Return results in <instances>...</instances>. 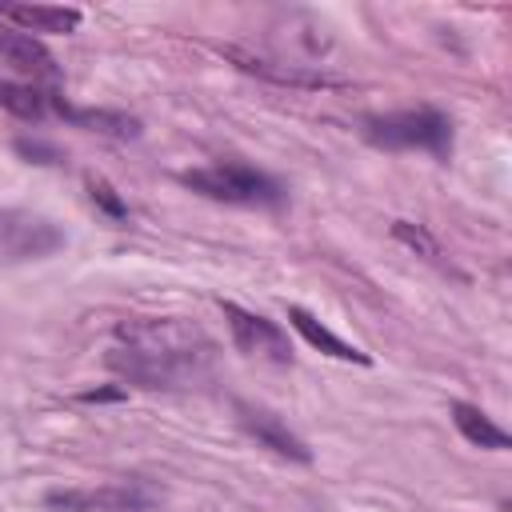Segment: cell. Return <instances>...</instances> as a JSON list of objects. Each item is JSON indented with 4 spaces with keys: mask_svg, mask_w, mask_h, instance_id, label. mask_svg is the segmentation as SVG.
<instances>
[{
    "mask_svg": "<svg viewBox=\"0 0 512 512\" xmlns=\"http://www.w3.org/2000/svg\"><path fill=\"white\" fill-rule=\"evenodd\" d=\"M212 340L180 316H140L116 324L108 368L140 388H184L212 364Z\"/></svg>",
    "mask_w": 512,
    "mask_h": 512,
    "instance_id": "cell-1",
    "label": "cell"
},
{
    "mask_svg": "<svg viewBox=\"0 0 512 512\" xmlns=\"http://www.w3.org/2000/svg\"><path fill=\"white\" fill-rule=\"evenodd\" d=\"M364 136L380 148H424L432 156L452 152V120L436 108H404L388 116H368Z\"/></svg>",
    "mask_w": 512,
    "mask_h": 512,
    "instance_id": "cell-2",
    "label": "cell"
},
{
    "mask_svg": "<svg viewBox=\"0 0 512 512\" xmlns=\"http://www.w3.org/2000/svg\"><path fill=\"white\" fill-rule=\"evenodd\" d=\"M180 180L208 196V200H224V204H280V184L248 164H212V168H192L180 172Z\"/></svg>",
    "mask_w": 512,
    "mask_h": 512,
    "instance_id": "cell-3",
    "label": "cell"
},
{
    "mask_svg": "<svg viewBox=\"0 0 512 512\" xmlns=\"http://www.w3.org/2000/svg\"><path fill=\"white\" fill-rule=\"evenodd\" d=\"M52 512H148L156 504V492L136 480H116L100 488H56L44 496Z\"/></svg>",
    "mask_w": 512,
    "mask_h": 512,
    "instance_id": "cell-4",
    "label": "cell"
},
{
    "mask_svg": "<svg viewBox=\"0 0 512 512\" xmlns=\"http://www.w3.org/2000/svg\"><path fill=\"white\" fill-rule=\"evenodd\" d=\"M64 244V232L32 212L0 208V260H40Z\"/></svg>",
    "mask_w": 512,
    "mask_h": 512,
    "instance_id": "cell-5",
    "label": "cell"
},
{
    "mask_svg": "<svg viewBox=\"0 0 512 512\" xmlns=\"http://www.w3.org/2000/svg\"><path fill=\"white\" fill-rule=\"evenodd\" d=\"M220 56H224V60H232L236 68L252 72V76H264V80H272V84H288V88H340V84H344L340 76H328L320 64L256 56V52L236 48V44H224V48H220Z\"/></svg>",
    "mask_w": 512,
    "mask_h": 512,
    "instance_id": "cell-6",
    "label": "cell"
},
{
    "mask_svg": "<svg viewBox=\"0 0 512 512\" xmlns=\"http://www.w3.org/2000/svg\"><path fill=\"white\" fill-rule=\"evenodd\" d=\"M220 312H224V320H228L232 340H236L240 352L264 356V360H276V364H284V360L292 356L288 336L280 332L276 320H268V316H260V312H248V308H240V304H232V300H224Z\"/></svg>",
    "mask_w": 512,
    "mask_h": 512,
    "instance_id": "cell-7",
    "label": "cell"
},
{
    "mask_svg": "<svg viewBox=\"0 0 512 512\" xmlns=\"http://www.w3.org/2000/svg\"><path fill=\"white\" fill-rule=\"evenodd\" d=\"M236 412H240V424L264 444V448H272V452H280V456H288V460H300V464H308L312 460V452L304 448V440L280 420V416H272L268 408H260V404H248V400H240L236 404Z\"/></svg>",
    "mask_w": 512,
    "mask_h": 512,
    "instance_id": "cell-8",
    "label": "cell"
},
{
    "mask_svg": "<svg viewBox=\"0 0 512 512\" xmlns=\"http://www.w3.org/2000/svg\"><path fill=\"white\" fill-rule=\"evenodd\" d=\"M0 60H4L8 68H16L20 76L56 80V60H52V52H48L36 36H28V32H20V28H0Z\"/></svg>",
    "mask_w": 512,
    "mask_h": 512,
    "instance_id": "cell-9",
    "label": "cell"
},
{
    "mask_svg": "<svg viewBox=\"0 0 512 512\" xmlns=\"http://www.w3.org/2000/svg\"><path fill=\"white\" fill-rule=\"evenodd\" d=\"M0 16L20 32H72L80 28V8L64 4H0Z\"/></svg>",
    "mask_w": 512,
    "mask_h": 512,
    "instance_id": "cell-10",
    "label": "cell"
},
{
    "mask_svg": "<svg viewBox=\"0 0 512 512\" xmlns=\"http://www.w3.org/2000/svg\"><path fill=\"white\" fill-rule=\"evenodd\" d=\"M64 120H72L76 128H88V132H100V136H116V140H132L140 136V120L128 116V112H112V108H72L64 100H48Z\"/></svg>",
    "mask_w": 512,
    "mask_h": 512,
    "instance_id": "cell-11",
    "label": "cell"
},
{
    "mask_svg": "<svg viewBox=\"0 0 512 512\" xmlns=\"http://www.w3.org/2000/svg\"><path fill=\"white\" fill-rule=\"evenodd\" d=\"M288 320H292V328L312 344V348H320L324 356H336V360H352V364H368V352H360L356 344H348V340H340L332 328H324L312 312H304V308H288Z\"/></svg>",
    "mask_w": 512,
    "mask_h": 512,
    "instance_id": "cell-12",
    "label": "cell"
},
{
    "mask_svg": "<svg viewBox=\"0 0 512 512\" xmlns=\"http://www.w3.org/2000/svg\"><path fill=\"white\" fill-rule=\"evenodd\" d=\"M452 420H456L460 436H464L468 444H476V448H492V452H500V448H508V444H512V440H508V432H504L500 424H492V416H484L476 404L456 400V404H452Z\"/></svg>",
    "mask_w": 512,
    "mask_h": 512,
    "instance_id": "cell-13",
    "label": "cell"
},
{
    "mask_svg": "<svg viewBox=\"0 0 512 512\" xmlns=\"http://www.w3.org/2000/svg\"><path fill=\"white\" fill-rule=\"evenodd\" d=\"M0 108H8L20 120H44L48 116V96L36 84H12L0 80Z\"/></svg>",
    "mask_w": 512,
    "mask_h": 512,
    "instance_id": "cell-14",
    "label": "cell"
},
{
    "mask_svg": "<svg viewBox=\"0 0 512 512\" xmlns=\"http://www.w3.org/2000/svg\"><path fill=\"white\" fill-rule=\"evenodd\" d=\"M392 236H396L400 244H408L416 256H424V260H432V264H440V268L448 264V260H444V248H440V240H436V236H432L424 224H412V220H396V224H392Z\"/></svg>",
    "mask_w": 512,
    "mask_h": 512,
    "instance_id": "cell-15",
    "label": "cell"
},
{
    "mask_svg": "<svg viewBox=\"0 0 512 512\" xmlns=\"http://www.w3.org/2000/svg\"><path fill=\"white\" fill-rule=\"evenodd\" d=\"M88 196H92V204H96L108 220H128V204L120 200V192H116L104 176H88Z\"/></svg>",
    "mask_w": 512,
    "mask_h": 512,
    "instance_id": "cell-16",
    "label": "cell"
},
{
    "mask_svg": "<svg viewBox=\"0 0 512 512\" xmlns=\"http://www.w3.org/2000/svg\"><path fill=\"white\" fill-rule=\"evenodd\" d=\"M16 148H20V156H28L36 164H56L60 160V152L52 144H40V140H16Z\"/></svg>",
    "mask_w": 512,
    "mask_h": 512,
    "instance_id": "cell-17",
    "label": "cell"
},
{
    "mask_svg": "<svg viewBox=\"0 0 512 512\" xmlns=\"http://www.w3.org/2000/svg\"><path fill=\"white\" fill-rule=\"evenodd\" d=\"M128 396V388H92V392H84L80 400H88V404H100V400H124Z\"/></svg>",
    "mask_w": 512,
    "mask_h": 512,
    "instance_id": "cell-18",
    "label": "cell"
}]
</instances>
